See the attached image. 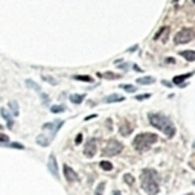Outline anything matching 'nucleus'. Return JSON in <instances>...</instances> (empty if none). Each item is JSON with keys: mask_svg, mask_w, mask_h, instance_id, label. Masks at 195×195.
Instances as JSON below:
<instances>
[{"mask_svg": "<svg viewBox=\"0 0 195 195\" xmlns=\"http://www.w3.org/2000/svg\"><path fill=\"white\" fill-rule=\"evenodd\" d=\"M148 119H149V124H151L152 127H155V128H159L166 137H174V134H175V127H174V124L171 122V119H168L166 116L159 114V113H149Z\"/></svg>", "mask_w": 195, "mask_h": 195, "instance_id": "obj_1", "label": "nucleus"}, {"mask_svg": "<svg viewBox=\"0 0 195 195\" xmlns=\"http://www.w3.org/2000/svg\"><path fill=\"white\" fill-rule=\"evenodd\" d=\"M142 188L149 195H155L159 192V174L154 169H145L140 175Z\"/></svg>", "mask_w": 195, "mask_h": 195, "instance_id": "obj_2", "label": "nucleus"}, {"mask_svg": "<svg viewBox=\"0 0 195 195\" xmlns=\"http://www.w3.org/2000/svg\"><path fill=\"white\" fill-rule=\"evenodd\" d=\"M157 139H159L157 134H154V133H140V134H137V136L134 137L133 146H134L137 151L143 152V151H146L152 143H155Z\"/></svg>", "mask_w": 195, "mask_h": 195, "instance_id": "obj_3", "label": "nucleus"}, {"mask_svg": "<svg viewBox=\"0 0 195 195\" xmlns=\"http://www.w3.org/2000/svg\"><path fill=\"white\" fill-rule=\"evenodd\" d=\"M122 143L121 142H118L116 139H111V140H108L107 142V145H105V148H104V151H102V154H104V157H111V155H118L121 151H122Z\"/></svg>", "mask_w": 195, "mask_h": 195, "instance_id": "obj_4", "label": "nucleus"}, {"mask_svg": "<svg viewBox=\"0 0 195 195\" xmlns=\"http://www.w3.org/2000/svg\"><path fill=\"white\" fill-rule=\"evenodd\" d=\"M194 37H195V32L189 28H185V29H181L175 37H174V43L175 44H185V43H189L194 40Z\"/></svg>", "mask_w": 195, "mask_h": 195, "instance_id": "obj_5", "label": "nucleus"}, {"mask_svg": "<svg viewBox=\"0 0 195 195\" xmlns=\"http://www.w3.org/2000/svg\"><path fill=\"white\" fill-rule=\"evenodd\" d=\"M63 124H64V121H54V122L44 124V125H43V130H44V131H49V134H50L52 137H55L57 131L63 127Z\"/></svg>", "mask_w": 195, "mask_h": 195, "instance_id": "obj_6", "label": "nucleus"}, {"mask_svg": "<svg viewBox=\"0 0 195 195\" xmlns=\"http://www.w3.org/2000/svg\"><path fill=\"white\" fill-rule=\"evenodd\" d=\"M98 142L96 139H88L87 140V143H85V149H84V154H85V157L88 159H92L95 157V154H96V149H98Z\"/></svg>", "mask_w": 195, "mask_h": 195, "instance_id": "obj_7", "label": "nucleus"}, {"mask_svg": "<svg viewBox=\"0 0 195 195\" xmlns=\"http://www.w3.org/2000/svg\"><path fill=\"white\" fill-rule=\"evenodd\" d=\"M47 168H49L50 174L54 175L55 178H58V177H60V174H58V165H57V159H55V155H54V154H50L49 162H47Z\"/></svg>", "mask_w": 195, "mask_h": 195, "instance_id": "obj_8", "label": "nucleus"}, {"mask_svg": "<svg viewBox=\"0 0 195 195\" xmlns=\"http://www.w3.org/2000/svg\"><path fill=\"white\" fill-rule=\"evenodd\" d=\"M63 171H64V177H66L67 181H70V183H73V181H78V174L72 169L70 166L64 165V166H63Z\"/></svg>", "mask_w": 195, "mask_h": 195, "instance_id": "obj_9", "label": "nucleus"}, {"mask_svg": "<svg viewBox=\"0 0 195 195\" xmlns=\"http://www.w3.org/2000/svg\"><path fill=\"white\" fill-rule=\"evenodd\" d=\"M133 130H134V125H133L131 122L124 121V122L121 124V127H119V133H121L122 136H130Z\"/></svg>", "mask_w": 195, "mask_h": 195, "instance_id": "obj_10", "label": "nucleus"}, {"mask_svg": "<svg viewBox=\"0 0 195 195\" xmlns=\"http://www.w3.org/2000/svg\"><path fill=\"white\" fill-rule=\"evenodd\" d=\"M52 140H54V137H52L50 134H40L37 137V143L40 146H49Z\"/></svg>", "mask_w": 195, "mask_h": 195, "instance_id": "obj_11", "label": "nucleus"}, {"mask_svg": "<svg viewBox=\"0 0 195 195\" xmlns=\"http://www.w3.org/2000/svg\"><path fill=\"white\" fill-rule=\"evenodd\" d=\"M192 75H194V72L186 73V75H178V76H175V78H174V81H172V82H174V84H177V85H186V84H185V81L188 79V78H191Z\"/></svg>", "mask_w": 195, "mask_h": 195, "instance_id": "obj_12", "label": "nucleus"}, {"mask_svg": "<svg viewBox=\"0 0 195 195\" xmlns=\"http://www.w3.org/2000/svg\"><path fill=\"white\" fill-rule=\"evenodd\" d=\"M169 31H171L169 26H165V28H162L157 34H155V38H157V40L160 38L162 41H166V38H168V34H169Z\"/></svg>", "mask_w": 195, "mask_h": 195, "instance_id": "obj_13", "label": "nucleus"}, {"mask_svg": "<svg viewBox=\"0 0 195 195\" xmlns=\"http://www.w3.org/2000/svg\"><path fill=\"white\" fill-rule=\"evenodd\" d=\"M0 114H2V118L8 122V127H9V128L14 127V119L11 118V114H9V111H8L6 108H2V110H0Z\"/></svg>", "mask_w": 195, "mask_h": 195, "instance_id": "obj_14", "label": "nucleus"}, {"mask_svg": "<svg viewBox=\"0 0 195 195\" xmlns=\"http://www.w3.org/2000/svg\"><path fill=\"white\" fill-rule=\"evenodd\" d=\"M180 55L186 61H195V50H181Z\"/></svg>", "mask_w": 195, "mask_h": 195, "instance_id": "obj_15", "label": "nucleus"}, {"mask_svg": "<svg viewBox=\"0 0 195 195\" xmlns=\"http://www.w3.org/2000/svg\"><path fill=\"white\" fill-rule=\"evenodd\" d=\"M125 98L124 96H121V95H110V96H107L105 99H104V102H108V104H111V102H122Z\"/></svg>", "mask_w": 195, "mask_h": 195, "instance_id": "obj_16", "label": "nucleus"}, {"mask_svg": "<svg viewBox=\"0 0 195 195\" xmlns=\"http://www.w3.org/2000/svg\"><path fill=\"white\" fill-rule=\"evenodd\" d=\"M99 76L105 78V79H119V78H121L122 75H119V73H110V72H105V73H99Z\"/></svg>", "mask_w": 195, "mask_h": 195, "instance_id": "obj_17", "label": "nucleus"}, {"mask_svg": "<svg viewBox=\"0 0 195 195\" xmlns=\"http://www.w3.org/2000/svg\"><path fill=\"white\" fill-rule=\"evenodd\" d=\"M154 81H155V79H154L152 76H143V78H139V79H137L139 84H145V85H146V84H152Z\"/></svg>", "mask_w": 195, "mask_h": 195, "instance_id": "obj_18", "label": "nucleus"}, {"mask_svg": "<svg viewBox=\"0 0 195 195\" xmlns=\"http://www.w3.org/2000/svg\"><path fill=\"white\" fill-rule=\"evenodd\" d=\"M84 95H72L70 96V101H72V104H81L82 101H84Z\"/></svg>", "mask_w": 195, "mask_h": 195, "instance_id": "obj_19", "label": "nucleus"}, {"mask_svg": "<svg viewBox=\"0 0 195 195\" xmlns=\"http://www.w3.org/2000/svg\"><path fill=\"white\" fill-rule=\"evenodd\" d=\"M99 166L102 168L104 171H111V169H113V165H111L110 162H107V160H102V162L99 163Z\"/></svg>", "mask_w": 195, "mask_h": 195, "instance_id": "obj_20", "label": "nucleus"}, {"mask_svg": "<svg viewBox=\"0 0 195 195\" xmlns=\"http://www.w3.org/2000/svg\"><path fill=\"white\" fill-rule=\"evenodd\" d=\"M9 107H11V111H12V114H14V116L18 114V105H17L15 101H11L9 102Z\"/></svg>", "mask_w": 195, "mask_h": 195, "instance_id": "obj_21", "label": "nucleus"}, {"mask_svg": "<svg viewBox=\"0 0 195 195\" xmlns=\"http://www.w3.org/2000/svg\"><path fill=\"white\" fill-rule=\"evenodd\" d=\"M121 88H124L125 92H128V93H134L136 92V87L131 85V84H124V85H121Z\"/></svg>", "mask_w": 195, "mask_h": 195, "instance_id": "obj_22", "label": "nucleus"}, {"mask_svg": "<svg viewBox=\"0 0 195 195\" xmlns=\"http://www.w3.org/2000/svg\"><path fill=\"white\" fill-rule=\"evenodd\" d=\"M26 84H28V87H31V88H34V90H37L38 93H41V88L38 87L34 81H31V79H26Z\"/></svg>", "mask_w": 195, "mask_h": 195, "instance_id": "obj_23", "label": "nucleus"}, {"mask_svg": "<svg viewBox=\"0 0 195 195\" xmlns=\"http://www.w3.org/2000/svg\"><path fill=\"white\" fill-rule=\"evenodd\" d=\"M75 79H78V81H85V82H92V78L87 76V75H76Z\"/></svg>", "mask_w": 195, "mask_h": 195, "instance_id": "obj_24", "label": "nucleus"}, {"mask_svg": "<svg viewBox=\"0 0 195 195\" xmlns=\"http://www.w3.org/2000/svg\"><path fill=\"white\" fill-rule=\"evenodd\" d=\"M124 181H125L127 185H133V183H134V177H133L131 174H125V175H124Z\"/></svg>", "mask_w": 195, "mask_h": 195, "instance_id": "obj_25", "label": "nucleus"}, {"mask_svg": "<svg viewBox=\"0 0 195 195\" xmlns=\"http://www.w3.org/2000/svg\"><path fill=\"white\" fill-rule=\"evenodd\" d=\"M64 110H66V107H64V105H54V107L50 108L52 113H63Z\"/></svg>", "mask_w": 195, "mask_h": 195, "instance_id": "obj_26", "label": "nucleus"}, {"mask_svg": "<svg viewBox=\"0 0 195 195\" xmlns=\"http://www.w3.org/2000/svg\"><path fill=\"white\" fill-rule=\"evenodd\" d=\"M43 79L47 81V82H50L52 85H57V84H58V81L55 79V78H52V76H46V75H44V76H43Z\"/></svg>", "mask_w": 195, "mask_h": 195, "instance_id": "obj_27", "label": "nucleus"}, {"mask_svg": "<svg viewBox=\"0 0 195 195\" xmlns=\"http://www.w3.org/2000/svg\"><path fill=\"white\" fill-rule=\"evenodd\" d=\"M6 146H9V148H15V149H24V146H23L21 143H9V145H6Z\"/></svg>", "mask_w": 195, "mask_h": 195, "instance_id": "obj_28", "label": "nucleus"}, {"mask_svg": "<svg viewBox=\"0 0 195 195\" xmlns=\"http://www.w3.org/2000/svg\"><path fill=\"white\" fill-rule=\"evenodd\" d=\"M104 188H105V183H99V188L96 189V195H102L104 194Z\"/></svg>", "mask_w": 195, "mask_h": 195, "instance_id": "obj_29", "label": "nucleus"}, {"mask_svg": "<svg viewBox=\"0 0 195 195\" xmlns=\"http://www.w3.org/2000/svg\"><path fill=\"white\" fill-rule=\"evenodd\" d=\"M148 98H151V95H149V93H146V95H139V96H136V99H137V101H143V99H148Z\"/></svg>", "mask_w": 195, "mask_h": 195, "instance_id": "obj_30", "label": "nucleus"}, {"mask_svg": "<svg viewBox=\"0 0 195 195\" xmlns=\"http://www.w3.org/2000/svg\"><path fill=\"white\" fill-rule=\"evenodd\" d=\"M189 165H191V168H192V169H195V154H194L192 157H191V162H189Z\"/></svg>", "mask_w": 195, "mask_h": 195, "instance_id": "obj_31", "label": "nucleus"}, {"mask_svg": "<svg viewBox=\"0 0 195 195\" xmlns=\"http://www.w3.org/2000/svg\"><path fill=\"white\" fill-rule=\"evenodd\" d=\"M81 140H82V134H78L76 139H75V143H76V145H79V143H81Z\"/></svg>", "mask_w": 195, "mask_h": 195, "instance_id": "obj_32", "label": "nucleus"}, {"mask_svg": "<svg viewBox=\"0 0 195 195\" xmlns=\"http://www.w3.org/2000/svg\"><path fill=\"white\" fill-rule=\"evenodd\" d=\"M0 142H6V143H8V136L0 133Z\"/></svg>", "mask_w": 195, "mask_h": 195, "instance_id": "obj_33", "label": "nucleus"}, {"mask_svg": "<svg viewBox=\"0 0 195 195\" xmlns=\"http://www.w3.org/2000/svg\"><path fill=\"white\" fill-rule=\"evenodd\" d=\"M163 84H165L166 87H172V85H171V82H168V81H163Z\"/></svg>", "mask_w": 195, "mask_h": 195, "instance_id": "obj_34", "label": "nucleus"}, {"mask_svg": "<svg viewBox=\"0 0 195 195\" xmlns=\"http://www.w3.org/2000/svg\"><path fill=\"white\" fill-rule=\"evenodd\" d=\"M166 63H174V58H166Z\"/></svg>", "mask_w": 195, "mask_h": 195, "instance_id": "obj_35", "label": "nucleus"}, {"mask_svg": "<svg viewBox=\"0 0 195 195\" xmlns=\"http://www.w3.org/2000/svg\"><path fill=\"white\" fill-rule=\"evenodd\" d=\"M113 195H121V192H119V191H114V192H113Z\"/></svg>", "mask_w": 195, "mask_h": 195, "instance_id": "obj_36", "label": "nucleus"}, {"mask_svg": "<svg viewBox=\"0 0 195 195\" xmlns=\"http://www.w3.org/2000/svg\"><path fill=\"white\" fill-rule=\"evenodd\" d=\"M194 185H195V181H194Z\"/></svg>", "mask_w": 195, "mask_h": 195, "instance_id": "obj_37", "label": "nucleus"}]
</instances>
